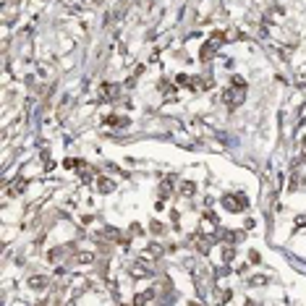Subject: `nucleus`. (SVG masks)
Instances as JSON below:
<instances>
[{"label": "nucleus", "mask_w": 306, "mask_h": 306, "mask_svg": "<svg viewBox=\"0 0 306 306\" xmlns=\"http://www.w3.org/2000/svg\"><path fill=\"white\" fill-rule=\"evenodd\" d=\"M225 207H228L230 212H238V209H243V199L241 196H238V199L236 196H225Z\"/></svg>", "instance_id": "obj_1"}, {"label": "nucleus", "mask_w": 306, "mask_h": 306, "mask_svg": "<svg viewBox=\"0 0 306 306\" xmlns=\"http://www.w3.org/2000/svg\"><path fill=\"white\" fill-rule=\"evenodd\" d=\"M110 188H113L110 181H99V191H110Z\"/></svg>", "instance_id": "obj_2"}, {"label": "nucleus", "mask_w": 306, "mask_h": 306, "mask_svg": "<svg viewBox=\"0 0 306 306\" xmlns=\"http://www.w3.org/2000/svg\"><path fill=\"white\" fill-rule=\"evenodd\" d=\"M181 191H183V194H194V186H191V183H186L183 188H181Z\"/></svg>", "instance_id": "obj_3"}]
</instances>
